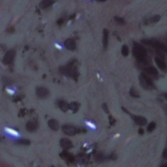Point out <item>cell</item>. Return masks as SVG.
Returning a JSON list of instances; mask_svg holds the SVG:
<instances>
[{
  "mask_svg": "<svg viewBox=\"0 0 167 167\" xmlns=\"http://www.w3.org/2000/svg\"><path fill=\"white\" fill-rule=\"evenodd\" d=\"M133 54L135 58L140 63L146 64L147 63L148 52L147 50L139 43L134 42L133 43Z\"/></svg>",
  "mask_w": 167,
  "mask_h": 167,
  "instance_id": "6da1fadb",
  "label": "cell"
},
{
  "mask_svg": "<svg viewBox=\"0 0 167 167\" xmlns=\"http://www.w3.org/2000/svg\"><path fill=\"white\" fill-rule=\"evenodd\" d=\"M141 42L145 45L152 47L153 48H155L156 49H159L162 50L163 52H167V47L165 45H164L163 43H161L157 40L155 39H144L142 40Z\"/></svg>",
  "mask_w": 167,
  "mask_h": 167,
  "instance_id": "7a4b0ae2",
  "label": "cell"
},
{
  "mask_svg": "<svg viewBox=\"0 0 167 167\" xmlns=\"http://www.w3.org/2000/svg\"><path fill=\"white\" fill-rule=\"evenodd\" d=\"M140 85L143 88L148 89L149 87H153V82L148 76L145 74H141L140 76Z\"/></svg>",
  "mask_w": 167,
  "mask_h": 167,
  "instance_id": "3957f363",
  "label": "cell"
},
{
  "mask_svg": "<svg viewBox=\"0 0 167 167\" xmlns=\"http://www.w3.org/2000/svg\"><path fill=\"white\" fill-rule=\"evenodd\" d=\"M60 71L63 74H65L67 76H72L73 78H76V76H77V72H76V70L71 65L61 67L60 69Z\"/></svg>",
  "mask_w": 167,
  "mask_h": 167,
  "instance_id": "277c9868",
  "label": "cell"
},
{
  "mask_svg": "<svg viewBox=\"0 0 167 167\" xmlns=\"http://www.w3.org/2000/svg\"><path fill=\"white\" fill-rule=\"evenodd\" d=\"M15 57V51L13 50H9L3 57V62L7 65L10 64L14 60Z\"/></svg>",
  "mask_w": 167,
  "mask_h": 167,
  "instance_id": "5b68a950",
  "label": "cell"
},
{
  "mask_svg": "<svg viewBox=\"0 0 167 167\" xmlns=\"http://www.w3.org/2000/svg\"><path fill=\"white\" fill-rule=\"evenodd\" d=\"M62 130L65 134L69 136H74L77 133L76 128L69 125H64L62 127Z\"/></svg>",
  "mask_w": 167,
  "mask_h": 167,
  "instance_id": "8992f818",
  "label": "cell"
},
{
  "mask_svg": "<svg viewBox=\"0 0 167 167\" xmlns=\"http://www.w3.org/2000/svg\"><path fill=\"white\" fill-rule=\"evenodd\" d=\"M36 94L39 98H46L49 95V91L44 87H38L36 90Z\"/></svg>",
  "mask_w": 167,
  "mask_h": 167,
  "instance_id": "52a82bcc",
  "label": "cell"
},
{
  "mask_svg": "<svg viewBox=\"0 0 167 167\" xmlns=\"http://www.w3.org/2000/svg\"><path fill=\"white\" fill-rule=\"evenodd\" d=\"M64 45L67 49L69 50H74L76 48V43L72 39H68L65 41Z\"/></svg>",
  "mask_w": 167,
  "mask_h": 167,
  "instance_id": "ba28073f",
  "label": "cell"
},
{
  "mask_svg": "<svg viewBox=\"0 0 167 167\" xmlns=\"http://www.w3.org/2000/svg\"><path fill=\"white\" fill-rule=\"evenodd\" d=\"M60 144L61 146L64 149H65V150H69L72 147V144L71 140L65 138H62L61 140Z\"/></svg>",
  "mask_w": 167,
  "mask_h": 167,
  "instance_id": "9c48e42d",
  "label": "cell"
},
{
  "mask_svg": "<svg viewBox=\"0 0 167 167\" xmlns=\"http://www.w3.org/2000/svg\"><path fill=\"white\" fill-rule=\"evenodd\" d=\"M133 119L134 121L136 123V124L140 126L146 125L147 123V119L145 117H142V116H138V115H136L133 117Z\"/></svg>",
  "mask_w": 167,
  "mask_h": 167,
  "instance_id": "30bf717a",
  "label": "cell"
},
{
  "mask_svg": "<svg viewBox=\"0 0 167 167\" xmlns=\"http://www.w3.org/2000/svg\"><path fill=\"white\" fill-rule=\"evenodd\" d=\"M54 3V0H43L39 3V7L42 9H45L52 5Z\"/></svg>",
  "mask_w": 167,
  "mask_h": 167,
  "instance_id": "8fae6325",
  "label": "cell"
},
{
  "mask_svg": "<svg viewBox=\"0 0 167 167\" xmlns=\"http://www.w3.org/2000/svg\"><path fill=\"white\" fill-rule=\"evenodd\" d=\"M48 125L49 126V127L54 131H57L59 129V127L58 122L55 119H50V120L48 121Z\"/></svg>",
  "mask_w": 167,
  "mask_h": 167,
  "instance_id": "7c38bea8",
  "label": "cell"
},
{
  "mask_svg": "<svg viewBox=\"0 0 167 167\" xmlns=\"http://www.w3.org/2000/svg\"><path fill=\"white\" fill-rule=\"evenodd\" d=\"M61 156L62 158H63L64 159H65L67 162L69 163H72L74 161V157L71 155V153H68V152L64 151L62 153H61Z\"/></svg>",
  "mask_w": 167,
  "mask_h": 167,
  "instance_id": "4fadbf2b",
  "label": "cell"
},
{
  "mask_svg": "<svg viewBox=\"0 0 167 167\" xmlns=\"http://www.w3.org/2000/svg\"><path fill=\"white\" fill-rule=\"evenodd\" d=\"M145 72L148 73V74H152V76H158V71L157 69L154 67H148L144 69Z\"/></svg>",
  "mask_w": 167,
  "mask_h": 167,
  "instance_id": "5bb4252c",
  "label": "cell"
},
{
  "mask_svg": "<svg viewBox=\"0 0 167 167\" xmlns=\"http://www.w3.org/2000/svg\"><path fill=\"white\" fill-rule=\"evenodd\" d=\"M109 31L108 29H103V47L105 48H107L108 46V38H109Z\"/></svg>",
  "mask_w": 167,
  "mask_h": 167,
  "instance_id": "9a60e30c",
  "label": "cell"
},
{
  "mask_svg": "<svg viewBox=\"0 0 167 167\" xmlns=\"http://www.w3.org/2000/svg\"><path fill=\"white\" fill-rule=\"evenodd\" d=\"M37 128V125L35 122L33 121H28L26 124V129L28 131H30V132H32V131H35Z\"/></svg>",
  "mask_w": 167,
  "mask_h": 167,
  "instance_id": "2e32d148",
  "label": "cell"
},
{
  "mask_svg": "<svg viewBox=\"0 0 167 167\" xmlns=\"http://www.w3.org/2000/svg\"><path fill=\"white\" fill-rule=\"evenodd\" d=\"M155 61L156 63V64H157V65L159 67V68H160L162 70H165L166 69L167 66H166V63L164 61V60H163V59H161L160 58H159V57H155Z\"/></svg>",
  "mask_w": 167,
  "mask_h": 167,
  "instance_id": "e0dca14e",
  "label": "cell"
},
{
  "mask_svg": "<svg viewBox=\"0 0 167 167\" xmlns=\"http://www.w3.org/2000/svg\"><path fill=\"white\" fill-rule=\"evenodd\" d=\"M59 107L61 110L63 111V112H66L67 110L69 109V104H68L65 101H61L59 102Z\"/></svg>",
  "mask_w": 167,
  "mask_h": 167,
  "instance_id": "ac0fdd59",
  "label": "cell"
},
{
  "mask_svg": "<svg viewBox=\"0 0 167 167\" xmlns=\"http://www.w3.org/2000/svg\"><path fill=\"white\" fill-rule=\"evenodd\" d=\"M69 109H71V110L74 111V112L77 111L78 109V105L77 103H76V102L71 103L69 105Z\"/></svg>",
  "mask_w": 167,
  "mask_h": 167,
  "instance_id": "d6986e66",
  "label": "cell"
},
{
  "mask_svg": "<svg viewBox=\"0 0 167 167\" xmlns=\"http://www.w3.org/2000/svg\"><path fill=\"white\" fill-rule=\"evenodd\" d=\"M121 54L123 56H127L129 54V48L127 45H123L121 48Z\"/></svg>",
  "mask_w": 167,
  "mask_h": 167,
  "instance_id": "ffe728a7",
  "label": "cell"
},
{
  "mask_svg": "<svg viewBox=\"0 0 167 167\" xmlns=\"http://www.w3.org/2000/svg\"><path fill=\"white\" fill-rule=\"evenodd\" d=\"M155 127H156V124H155V122L150 123V124L148 125V127H147V131L148 132H152L155 129Z\"/></svg>",
  "mask_w": 167,
  "mask_h": 167,
  "instance_id": "44dd1931",
  "label": "cell"
},
{
  "mask_svg": "<svg viewBox=\"0 0 167 167\" xmlns=\"http://www.w3.org/2000/svg\"><path fill=\"white\" fill-rule=\"evenodd\" d=\"M17 144L21 145H29L30 144V141L27 139H20L17 140Z\"/></svg>",
  "mask_w": 167,
  "mask_h": 167,
  "instance_id": "7402d4cb",
  "label": "cell"
},
{
  "mask_svg": "<svg viewBox=\"0 0 167 167\" xmlns=\"http://www.w3.org/2000/svg\"><path fill=\"white\" fill-rule=\"evenodd\" d=\"M129 93H130V95H131L132 97H136V98H139L140 97V95H138V93L134 90V88H131Z\"/></svg>",
  "mask_w": 167,
  "mask_h": 167,
  "instance_id": "603a6c76",
  "label": "cell"
},
{
  "mask_svg": "<svg viewBox=\"0 0 167 167\" xmlns=\"http://www.w3.org/2000/svg\"><path fill=\"white\" fill-rule=\"evenodd\" d=\"M161 19V16L159 15H155L153 16V17H152L150 18V21H151V22L152 23H155L159 21Z\"/></svg>",
  "mask_w": 167,
  "mask_h": 167,
  "instance_id": "cb8c5ba5",
  "label": "cell"
},
{
  "mask_svg": "<svg viewBox=\"0 0 167 167\" xmlns=\"http://www.w3.org/2000/svg\"><path fill=\"white\" fill-rule=\"evenodd\" d=\"M114 20H115V22H116L118 23V24H121V25H122V24H125L124 19H123V18L117 17V16H115V17L114 18Z\"/></svg>",
  "mask_w": 167,
  "mask_h": 167,
  "instance_id": "d4e9b609",
  "label": "cell"
},
{
  "mask_svg": "<svg viewBox=\"0 0 167 167\" xmlns=\"http://www.w3.org/2000/svg\"><path fill=\"white\" fill-rule=\"evenodd\" d=\"M156 53H157L161 57H163V59H165V54H164L165 52H163L162 50H159V49H156Z\"/></svg>",
  "mask_w": 167,
  "mask_h": 167,
  "instance_id": "484cf974",
  "label": "cell"
},
{
  "mask_svg": "<svg viewBox=\"0 0 167 167\" xmlns=\"http://www.w3.org/2000/svg\"><path fill=\"white\" fill-rule=\"evenodd\" d=\"M104 156L102 153H98L97 155H95V159L98 161H101L103 160Z\"/></svg>",
  "mask_w": 167,
  "mask_h": 167,
  "instance_id": "4316f807",
  "label": "cell"
},
{
  "mask_svg": "<svg viewBox=\"0 0 167 167\" xmlns=\"http://www.w3.org/2000/svg\"><path fill=\"white\" fill-rule=\"evenodd\" d=\"M103 109L104 111H105L106 113H107V114H109V107H108V106H107V104L104 103L103 105Z\"/></svg>",
  "mask_w": 167,
  "mask_h": 167,
  "instance_id": "83f0119b",
  "label": "cell"
},
{
  "mask_svg": "<svg viewBox=\"0 0 167 167\" xmlns=\"http://www.w3.org/2000/svg\"><path fill=\"white\" fill-rule=\"evenodd\" d=\"M167 149H165V150L163 151V157L165 159H167Z\"/></svg>",
  "mask_w": 167,
  "mask_h": 167,
  "instance_id": "f1b7e54d",
  "label": "cell"
},
{
  "mask_svg": "<svg viewBox=\"0 0 167 167\" xmlns=\"http://www.w3.org/2000/svg\"><path fill=\"white\" fill-rule=\"evenodd\" d=\"M109 119H110V123L111 125H113L114 123H115V120L114 119H113V118H112V117H111V116H110V117H109Z\"/></svg>",
  "mask_w": 167,
  "mask_h": 167,
  "instance_id": "f546056e",
  "label": "cell"
},
{
  "mask_svg": "<svg viewBox=\"0 0 167 167\" xmlns=\"http://www.w3.org/2000/svg\"><path fill=\"white\" fill-rule=\"evenodd\" d=\"M63 23V20L62 18H60V19H59L58 20H57V24H58V25H59V26H60V25H61Z\"/></svg>",
  "mask_w": 167,
  "mask_h": 167,
  "instance_id": "4dcf8cb0",
  "label": "cell"
},
{
  "mask_svg": "<svg viewBox=\"0 0 167 167\" xmlns=\"http://www.w3.org/2000/svg\"><path fill=\"white\" fill-rule=\"evenodd\" d=\"M139 134H144V130L142 129H139Z\"/></svg>",
  "mask_w": 167,
  "mask_h": 167,
  "instance_id": "1f68e13d",
  "label": "cell"
},
{
  "mask_svg": "<svg viewBox=\"0 0 167 167\" xmlns=\"http://www.w3.org/2000/svg\"><path fill=\"white\" fill-rule=\"evenodd\" d=\"M161 167H167V165L166 164H164V165H163L161 166Z\"/></svg>",
  "mask_w": 167,
  "mask_h": 167,
  "instance_id": "d6a6232c",
  "label": "cell"
},
{
  "mask_svg": "<svg viewBox=\"0 0 167 167\" xmlns=\"http://www.w3.org/2000/svg\"><path fill=\"white\" fill-rule=\"evenodd\" d=\"M97 1H101V2H104L105 1H107V0H97Z\"/></svg>",
  "mask_w": 167,
  "mask_h": 167,
  "instance_id": "836d02e7",
  "label": "cell"
},
{
  "mask_svg": "<svg viewBox=\"0 0 167 167\" xmlns=\"http://www.w3.org/2000/svg\"><path fill=\"white\" fill-rule=\"evenodd\" d=\"M0 140H1V138H0Z\"/></svg>",
  "mask_w": 167,
  "mask_h": 167,
  "instance_id": "e575fe53",
  "label": "cell"
}]
</instances>
